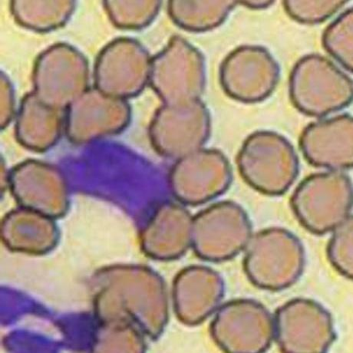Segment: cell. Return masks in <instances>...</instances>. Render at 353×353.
<instances>
[{
    "mask_svg": "<svg viewBox=\"0 0 353 353\" xmlns=\"http://www.w3.org/2000/svg\"><path fill=\"white\" fill-rule=\"evenodd\" d=\"M150 69L147 53L139 44L128 39L117 41L99 60L98 90L123 100L137 96L143 90Z\"/></svg>",
    "mask_w": 353,
    "mask_h": 353,
    "instance_id": "ba28073f",
    "label": "cell"
},
{
    "mask_svg": "<svg viewBox=\"0 0 353 353\" xmlns=\"http://www.w3.org/2000/svg\"><path fill=\"white\" fill-rule=\"evenodd\" d=\"M327 248L330 262L343 276L352 279L353 217L350 215L332 230Z\"/></svg>",
    "mask_w": 353,
    "mask_h": 353,
    "instance_id": "2e32d148",
    "label": "cell"
},
{
    "mask_svg": "<svg viewBox=\"0 0 353 353\" xmlns=\"http://www.w3.org/2000/svg\"><path fill=\"white\" fill-rule=\"evenodd\" d=\"M221 3H191V2H172L170 5V12L172 18L178 24L187 27L188 29L202 30L214 26V24L205 17L221 20L225 16L232 6L226 5L223 8L213 12L221 8Z\"/></svg>",
    "mask_w": 353,
    "mask_h": 353,
    "instance_id": "9a60e30c",
    "label": "cell"
},
{
    "mask_svg": "<svg viewBox=\"0 0 353 353\" xmlns=\"http://www.w3.org/2000/svg\"><path fill=\"white\" fill-rule=\"evenodd\" d=\"M210 128L206 107L195 100L163 105L154 114L149 134L159 153L178 160L201 149Z\"/></svg>",
    "mask_w": 353,
    "mask_h": 353,
    "instance_id": "5b68a950",
    "label": "cell"
},
{
    "mask_svg": "<svg viewBox=\"0 0 353 353\" xmlns=\"http://www.w3.org/2000/svg\"><path fill=\"white\" fill-rule=\"evenodd\" d=\"M12 176L16 193L27 205L48 214L63 212L64 183L57 170L40 163L28 162L17 168Z\"/></svg>",
    "mask_w": 353,
    "mask_h": 353,
    "instance_id": "7c38bea8",
    "label": "cell"
},
{
    "mask_svg": "<svg viewBox=\"0 0 353 353\" xmlns=\"http://www.w3.org/2000/svg\"><path fill=\"white\" fill-rule=\"evenodd\" d=\"M352 123L349 117L320 122L305 131L302 148L314 164L339 170L352 165Z\"/></svg>",
    "mask_w": 353,
    "mask_h": 353,
    "instance_id": "30bf717a",
    "label": "cell"
},
{
    "mask_svg": "<svg viewBox=\"0 0 353 353\" xmlns=\"http://www.w3.org/2000/svg\"><path fill=\"white\" fill-rule=\"evenodd\" d=\"M290 203L299 222L310 233L332 232L352 215V183L338 172L312 175L298 185Z\"/></svg>",
    "mask_w": 353,
    "mask_h": 353,
    "instance_id": "7a4b0ae2",
    "label": "cell"
},
{
    "mask_svg": "<svg viewBox=\"0 0 353 353\" xmlns=\"http://www.w3.org/2000/svg\"><path fill=\"white\" fill-rule=\"evenodd\" d=\"M250 221L237 203H215L193 216L192 248L201 259H232L245 249L252 236Z\"/></svg>",
    "mask_w": 353,
    "mask_h": 353,
    "instance_id": "277c9868",
    "label": "cell"
},
{
    "mask_svg": "<svg viewBox=\"0 0 353 353\" xmlns=\"http://www.w3.org/2000/svg\"><path fill=\"white\" fill-rule=\"evenodd\" d=\"M59 120L54 108L39 99H30L19 115L18 134L20 141L30 148L43 150L58 138Z\"/></svg>",
    "mask_w": 353,
    "mask_h": 353,
    "instance_id": "5bb4252c",
    "label": "cell"
},
{
    "mask_svg": "<svg viewBox=\"0 0 353 353\" xmlns=\"http://www.w3.org/2000/svg\"><path fill=\"white\" fill-rule=\"evenodd\" d=\"M130 114L125 100L108 96L99 90L90 92L72 106L68 132L78 142L104 138L123 130Z\"/></svg>",
    "mask_w": 353,
    "mask_h": 353,
    "instance_id": "9c48e42d",
    "label": "cell"
},
{
    "mask_svg": "<svg viewBox=\"0 0 353 353\" xmlns=\"http://www.w3.org/2000/svg\"><path fill=\"white\" fill-rule=\"evenodd\" d=\"M243 264L251 282L268 290H282L301 277L305 264L302 243L280 228H268L251 236L243 250Z\"/></svg>",
    "mask_w": 353,
    "mask_h": 353,
    "instance_id": "6da1fadb",
    "label": "cell"
},
{
    "mask_svg": "<svg viewBox=\"0 0 353 353\" xmlns=\"http://www.w3.org/2000/svg\"><path fill=\"white\" fill-rule=\"evenodd\" d=\"M237 165L247 184L270 196L287 192L298 173L293 149L286 141L268 132L255 133L244 142Z\"/></svg>",
    "mask_w": 353,
    "mask_h": 353,
    "instance_id": "3957f363",
    "label": "cell"
},
{
    "mask_svg": "<svg viewBox=\"0 0 353 353\" xmlns=\"http://www.w3.org/2000/svg\"><path fill=\"white\" fill-rule=\"evenodd\" d=\"M193 216L184 207L163 206L149 223L143 236L146 252L161 258H176L192 247Z\"/></svg>",
    "mask_w": 353,
    "mask_h": 353,
    "instance_id": "8fae6325",
    "label": "cell"
},
{
    "mask_svg": "<svg viewBox=\"0 0 353 353\" xmlns=\"http://www.w3.org/2000/svg\"><path fill=\"white\" fill-rule=\"evenodd\" d=\"M232 176L225 156L215 150L199 149L176 160L170 174V184L181 203L199 205L225 193Z\"/></svg>",
    "mask_w": 353,
    "mask_h": 353,
    "instance_id": "8992f818",
    "label": "cell"
},
{
    "mask_svg": "<svg viewBox=\"0 0 353 353\" xmlns=\"http://www.w3.org/2000/svg\"><path fill=\"white\" fill-rule=\"evenodd\" d=\"M314 303V301L312 303L308 317L297 319L299 323L296 319L294 320L281 307L277 310L294 321V325L274 317V330L294 329V331L279 332V334H274V341L279 345L281 350L287 352L289 349L288 352H307L305 343H307L308 352H315L314 345L311 343L313 341L318 352H321V349L315 343L316 336L330 345L334 341L327 338L336 339L332 317L328 311L318 303L313 314L310 316V311L313 308Z\"/></svg>",
    "mask_w": 353,
    "mask_h": 353,
    "instance_id": "4fadbf2b",
    "label": "cell"
},
{
    "mask_svg": "<svg viewBox=\"0 0 353 353\" xmlns=\"http://www.w3.org/2000/svg\"><path fill=\"white\" fill-rule=\"evenodd\" d=\"M200 57L184 41L174 39L151 63L149 79L165 105L199 100L203 90Z\"/></svg>",
    "mask_w": 353,
    "mask_h": 353,
    "instance_id": "52a82bcc",
    "label": "cell"
}]
</instances>
